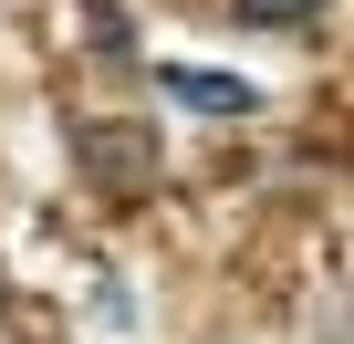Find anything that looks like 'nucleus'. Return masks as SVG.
<instances>
[{
  "label": "nucleus",
  "mask_w": 354,
  "mask_h": 344,
  "mask_svg": "<svg viewBox=\"0 0 354 344\" xmlns=\"http://www.w3.org/2000/svg\"><path fill=\"white\" fill-rule=\"evenodd\" d=\"M230 11H240L250 32H292V21H313V11H333V0H230Z\"/></svg>",
  "instance_id": "nucleus-3"
},
{
  "label": "nucleus",
  "mask_w": 354,
  "mask_h": 344,
  "mask_svg": "<svg viewBox=\"0 0 354 344\" xmlns=\"http://www.w3.org/2000/svg\"><path fill=\"white\" fill-rule=\"evenodd\" d=\"M73 156L94 167L104 188H136L146 167H156V136H146V125H104V115H84V125H73Z\"/></svg>",
  "instance_id": "nucleus-1"
},
{
  "label": "nucleus",
  "mask_w": 354,
  "mask_h": 344,
  "mask_svg": "<svg viewBox=\"0 0 354 344\" xmlns=\"http://www.w3.org/2000/svg\"><path fill=\"white\" fill-rule=\"evenodd\" d=\"M156 94H177L188 115H250V105H261V84L209 73V63H156Z\"/></svg>",
  "instance_id": "nucleus-2"
}]
</instances>
